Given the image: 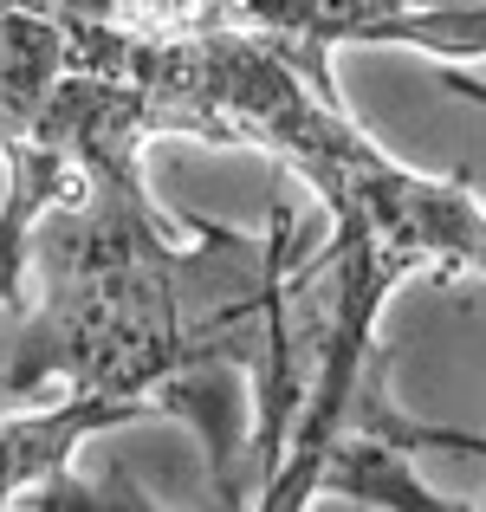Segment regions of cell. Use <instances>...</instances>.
<instances>
[{"label":"cell","mask_w":486,"mask_h":512,"mask_svg":"<svg viewBox=\"0 0 486 512\" xmlns=\"http://www.w3.org/2000/svg\"><path fill=\"white\" fill-rule=\"evenodd\" d=\"M72 124V175L33 227L39 305L0 402L59 383V396H124L195 422L214 500L253 506L318 370L312 247L273 208L260 234L195 221V247H169L143 188L156 137L137 91L91 65L52 78Z\"/></svg>","instance_id":"6da1fadb"},{"label":"cell","mask_w":486,"mask_h":512,"mask_svg":"<svg viewBox=\"0 0 486 512\" xmlns=\"http://www.w3.org/2000/svg\"><path fill=\"white\" fill-rule=\"evenodd\" d=\"M156 415L150 402L124 396H59L39 409L0 415V506H98L104 493L65 487L72 454L104 428H124Z\"/></svg>","instance_id":"7a4b0ae2"}]
</instances>
